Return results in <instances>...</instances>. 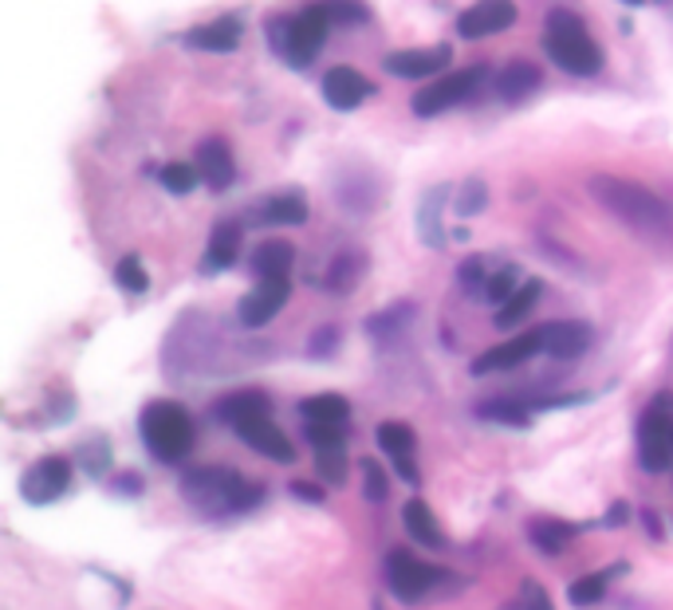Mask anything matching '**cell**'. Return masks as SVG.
<instances>
[{
	"instance_id": "6da1fadb",
	"label": "cell",
	"mask_w": 673,
	"mask_h": 610,
	"mask_svg": "<svg viewBox=\"0 0 673 610\" xmlns=\"http://www.w3.org/2000/svg\"><path fill=\"white\" fill-rule=\"evenodd\" d=\"M587 189L598 206L607 209L610 217H618L627 229H635L638 236L673 241V209L658 193H650L642 181L615 178V174H595Z\"/></svg>"
},
{
	"instance_id": "7a4b0ae2",
	"label": "cell",
	"mask_w": 673,
	"mask_h": 610,
	"mask_svg": "<svg viewBox=\"0 0 673 610\" xmlns=\"http://www.w3.org/2000/svg\"><path fill=\"white\" fill-rule=\"evenodd\" d=\"M181 497L189 508H197L201 517H233V512H249L264 500V485L244 480L236 469H194L181 477Z\"/></svg>"
},
{
	"instance_id": "3957f363",
	"label": "cell",
	"mask_w": 673,
	"mask_h": 610,
	"mask_svg": "<svg viewBox=\"0 0 673 610\" xmlns=\"http://www.w3.org/2000/svg\"><path fill=\"white\" fill-rule=\"evenodd\" d=\"M328 29H331V16L323 4H308L296 16H276L268 20L272 52L288 67H311L319 52H323V44H328Z\"/></svg>"
},
{
	"instance_id": "277c9868",
	"label": "cell",
	"mask_w": 673,
	"mask_h": 610,
	"mask_svg": "<svg viewBox=\"0 0 673 610\" xmlns=\"http://www.w3.org/2000/svg\"><path fill=\"white\" fill-rule=\"evenodd\" d=\"M543 47H548V56L555 59L560 71L567 76H595L598 67H603V52L598 44L591 40L587 24H583L575 12L567 9H555L548 16V32H543Z\"/></svg>"
},
{
	"instance_id": "5b68a950",
	"label": "cell",
	"mask_w": 673,
	"mask_h": 610,
	"mask_svg": "<svg viewBox=\"0 0 673 610\" xmlns=\"http://www.w3.org/2000/svg\"><path fill=\"white\" fill-rule=\"evenodd\" d=\"M139 430H142V442L146 450L154 453L158 461L166 465H178L189 450H194V418L181 410L178 402H150L139 418Z\"/></svg>"
},
{
	"instance_id": "8992f818",
	"label": "cell",
	"mask_w": 673,
	"mask_h": 610,
	"mask_svg": "<svg viewBox=\"0 0 673 610\" xmlns=\"http://www.w3.org/2000/svg\"><path fill=\"white\" fill-rule=\"evenodd\" d=\"M488 79V67L477 64V67H465V71H449V76H438L430 87H421L418 99H413V114L418 119H433V114L449 111V107L465 103L468 95L481 91Z\"/></svg>"
},
{
	"instance_id": "52a82bcc",
	"label": "cell",
	"mask_w": 673,
	"mask_h": 610,
	"mask_svg": "<svg viewBox=\"0 0 673 610\" xmlns=\"http://www.w3.org/2000/svg\"><path fill=\"white\" fill-rule=\"evenodd\" d=\"M673 453V418L665 402H654L638 422V461L646 473H665Z\"/></svg>"
},
{
	"instance_id": "ba28073f",
	"label": "cell",
	"mask_w": 673,
	"mask_h": 610,
	"mask_svg": "<svg viewBox=\"0 0 673 610\" xmlns=\"http://www.w3.org/2000/svg\"><path fill=\"white\" fill-rule=\"evenodd\" d=\"M386 583H390V591L402 602H418L438 583V567L418 559L410 547H390V555H386Z\"/></svg>"
},
{
	"instance_id": "9c48e42d",
	"label": "cell",
	"mask_w": 673,
	"mask_h": 610,
	"mask_svg": "<svg viewBox=\"0 0 673 610\" xmlns=\"http://www.w3.org/2000/svg\"><path fill=\"white\" fill-rule=\"evenodd\" d=\"M71 488V461L67 457H40L24 477H20V492L29 504H52Z\"/></svg>"
},
{
	"instance_id": "30bf717a",
	"label": "cell",
	"mask_w": 673,
	"mask_h": 610,
	"mask_svg": "<svg viewBox=\"0 0 673 610\" xmlns=\"http://www.w3.org/2000/svg\"><path fill=\"white\" fill-rule=\"evenodd\" d=\"M453 59V47L438 44V47H406V52H390L383 59L386 76H398V79H433L441 76Z\"/></svg>"
},
{
	"instance_id": "8fae6325",
	"label": "cell",
	"mask_w": 673,
	"mask_h": 610,
	"mask_svg": "<svg viewBox=\"0 0 673 610\" xmlns=\"http://www.w3.org/2000/svg\"><path fill=\"white\" fill-rule=\"evenodd\" d=\"M288 296H291L288 276H284V280H261L241 300L236 320H241V328H264V323H272L276 315H280V308L288 303Z\"/></svg>"
},
{
	"instance_id": "7c38bea8",
	"label": "cell",
	"mask_w": 673,
	"mask_h": 610,
	"mask_svg": "<svg viewBox=\"0 0 673 610\" xmlns=\"http://www.w3.org/2000/svg\"><path fill=\"white\" fill-rule=\"evenodd\" d=\"M516 24V4L512 0H477L473 9H465L457 16V36L465 40H485L505 32Z\"/></svg>"
},
{
	"instance_id": "4fadbf2b",
	"label": "cell",
	"mask_w": 673,
	"mask_h": 610,
	"mask_svg": "<svg viewBox=\"0 0 673 610\" xmlns=\"http://www.w3.org/2000/svg\"><path fill=\"white\" fill-rule=\"evenodd\" d=\"M543 351V335L540 328L536 331H523V335L508 339L500 347H488L481 358H473V375H493V370H512V366L528 363Z\"/></svg>"
},
{
	"instance_id": "5bb4252c",
	"label": "cell",
	"mask_w": 673,
	"mask_h": 610,
	"mask_svg": "<svg viewBox=\"0 0 673 610\" xmlns=\"http://www.w3.org/2000/svg\"><path fill=\"white\" fill-rule=\"evenodd\" d=\"M323 99H328L331 111H355L358 103L371 99V84L355 67H331L323 76Z\"/></svg>"
},
{
	"instance_id": "9a60e30c",
	"label": "cell",
	"mask_w": 673,
	"mask_h": 610,
	"mask_svg": "<svg viewBox=\"0 0 673 610\" xmlns=\"http://www.w3.org/2000/svg\"><path fill=\"white\" fill-rule=\"evenodd\" d=\"M236 437H241L249 450L264 453L268 461H280V465H291V461H296V450H291L288 437L272 425V418H253V422H241V425H236Z\"/></svg>"
},
{
	"instance_id": "2e32d148",
	"label": "cell",
	"mask_w": 673,
	"mask_h": 610,
	"mask_svg": "<svg viewBox=\"0 0 673 610\" xmlns=\"http://www.w3.org/2000/svg\"><path fill=\"white\" fill-rule=\"evenodd\" d=\"M197 174H201V181H206L209 189H229L236 178V162H233V151L224 146L221 138H206L201 146H197Z\"/></svg>"
},
{
	"instance_id": "e0dca14e",
	"label": "cell",
	"mask_w": 673,
	"mask_h": 610,
	"mask_svg": "<svg viewBox=\"0 0 673 610\" xmlns=\"http://www.w3.org/2000/svg\"><path fill=\"white\" fill-rule=\"evenodd\" d=\"M241 36H244L241 20H236V16H217V20H209V24L189 29L181 40H186L189 47H197V52H236Z\"/></svg>"
},
{
	"instance_id": "ac0fdd59",
	"label": "cell",
	"mask_w": 673,
	"mask_h": 610,
	"mask_svg": "<svg viewBox=\"0 0 673 610\" xmlns=\"http://www.w3.org/2000/svg\"><path fill=\"white\" fill-rule=\"evenodd\" d=\"M540 335H543V351L552 358H580V355H587V347H591V328L580 320L543 323Z\"/></svg>"
},
{
	"instance_id": "d6986e66",
	"label": "cell",
	"mask_w": 673,
	"mask_h": 610,
	"mask_svg": "<svg viewBox=\"0 0 673 610\" xmlns=\"http://www.w3.org/2000/svg\"><path fill=\"white\" fill-rule=\"evenodd\" d=\"M217 418L236 430L241 422H253V418H272V402L264 390H236V395H224L217 402Z\"/></svg>"
},
{
	"instance_id": "ffe728a7",
	"label": "cell",
	"mask_w": 673,
	"mask_h": 610,
	"mask_svg": "<svg viewBox=\"0 0 673 610\" xmlns=\"http://www.w3.org/2000/svg\"><path fill=\"white\" fill-rule=\"evenodd\" d=\"M304 221H308V201L296 189L272 193L256 206V225H304Z\"/></svg>"
},
{
	"instance_id": "44dd1931",
	"label": "cell",
	"mask_w": 673,
	"mask_h": 610,
	"mask_svg": "<svg viewBox=\"0 0 673 610\" xmlns=\"http://www.w3.org/2000/svg\"><path fill=\"white\" fill-rule=\"evenodd\" d=\"M236 256H241V225L236 221H221L209 233L206 248V273H221V268H233Z\"/></svg>"
},
{
	"instance_id": "7402d4cb",
	"label": "cell",
	"mask_w": 673,
	"mask_h": 610,
	"mask_svg": "<svg viewBox=\"0 0 673 610\" xmlns=\"http://www.w3.org/2000/svg\"><path fill=\"white\" fill-rule=\"evenodd\" d=\"M496 91H500L505 103H523L532 91H540V67L528 64V59H516V64H508L505 71H500Z\"/></svg>"
},
{
	"instance_id": "603a6c76",
	"label": "cell",
	"mask_w": 673,
	"mask_h": 610,
	"mask_svg": "<svg viewBox=\"0 0 673 610\" xmlns=\"http://www.w3.org/2000/svg\"><path fill=\"white\" fill-rule=\"evenodd\" d=\"M291 260H296V248L288 241H264L253 253V268L261 280H284L291 273Z\"/></svg>"
},
{
	"instance_id": "cb8c5ba5",
	"label": "cell",
	"mask_w": 673,
	"mask_h": 610,
	"mask_svg": "<svg viewBox=\"0 0 673 610\" xmlns=\"http://www.w3.org/2000/svg\"><path fill=\"white\" fill-rule=\"evenodd\" d=\"M366 276V253H358V248H346V253H339L335 260H331L328 268V291H335V296H346V291H355L358 280Z\"/></svg>"
},
{
	"instance_id": "d4e9b609",
	"label": "cell",
	"mask_w": 673,
	"mask_h": 610,
	"mask_svg": "<svg viewBox=\"0 0 673 610\" xmlns=\"http://www.w3.org/2000/svg\"><path fill=\"white\" fill-rule=\"evenodd\" d=\"M402 524H406V532H410L413 544H421V547H441V544H445V535H441L438 520H433V512H430V504H426V500H410V504L402 508Z\"/></svg>"
},
{
	"instance_id": "484cf974",
	"label": "cell",
	"mask_w": 673,
	"mask_h": 610,
	"mask_svg": "<svg viewBox=\"0 0 673 610\" xmlns=\"http://www.w3.org/2000/svg\"><path fill=\"white\" fill-rule=\"evenodd\" d=\"M413 303H394V308L378 311V315H371L366 320V331H371L374 343H394V339H402L406 328L413 323Z\"/></svg>"
},
{
	"instance_id": "4316f807",
	"label": "cell",
	"mask_w": 673,
	"mask_h": 610,
	"mask_svg": "<svg viewBox=\"0 0 673 610\" xmlns=\"http://www.w3.org/2000/svg\"><path fill=\"white\" fill-rule=\"evenodd\" d=\"M540 296H543L540 280H523L520 288H516L512 296L500 303V311H496V328H516L520 320H528V311L540 303Z\"/></svg>"
},
{
	"instance_id": "83f0119b",
	"label": "cell",
	"mask_w": 673,
	"mask_h": 610,
	"mask_svg": "<svg viewBox=\"0 0 673 610\" xmlns=\"http://www.w3.org/2000/svg\"><path fill=\"white\" fill-rule=\"evenodd\" d=\"M445 198H449V186L430 189V193L421 198L418 233H421V241L430 244V248H441V241H445V233H441V209H445Z\"/></svg>"
},
{
	"instance_id": "f1b7e54d",
	"label": "cell",
	"mask_w": 673,
	"mask_h": 610,
	"mask_svg": "<svg viewBox=\"0 0 673 610\" xmlns=\"http://www.w3.org/2000/svg\"><path fill=\"white\" fill-rule=\"evenodd\" d=\"M299 410H304V418H308L311 425H346V418H351V406H346V398H339V395L304 398Z\"/></svg>"
},
{
	"instance_id": "f546056e",
	"label": "cell",
	"mask_w": 673,
	"mask_h": 610,
	"mask_svg": "<svg viewBox=\"0 0 673 610\" xmlns=\"http://www.w3.org/2000/svg\"><path fill=\"white\" fill-rule=\"evenodd\" d=\"M575 532L580 528L575 524H563V520H532L528 524V535H532V544L540 547V552H548V555H560L563 547L575 540Z\"/></svg>"
},
{
	"instance_id": "4dcf8cb0",
	"label": "cell",
	"mask_w": 673,
	"mask_h": 610,
	"mask_svg": "<svg viewBox=\"0 0 673 610\" xmlns=\"http://www.w3.org/2000/svg\"><path fill=\"white\" fill-rule=\"evenodd\" d=\"M378 445L390 453L394 461H410L413 450H418V437H413L410 425L402 422H383L378 425Z\"/></svg>"
},
{
	"instance_id": "1f68e13d",
	"label": "cell",
	"mask_w": 673,
	"mask_h": 610,
	"mask_svg": "<svg viewBox=\"0 0 673 610\" xmlns=\"http://www.w3.org/2000/svg\"><path fill=\"white\" fill-rule=\"evenodd\" d=\"M158 181L174 193V198H186L189 189L201 181V174H197V166H189V162H169V166L158 169Z\"/></svg>"
},
{
	"instance_id": "d6a6232c",
	"label": "cell",
	"mask_w": 673,
	"mask_h": 610,
	"mask_svg": "<svg viewBox=\"0 0 673 610\" xmlns=\"http://www.w3.org/2000/svg\"><path fill=\"white\" fill-rule=\"evenodd\" d=\"M75 465H79L84 473H91V477H103V473L111 469V445H107L103 437H91V442L79 445Z\"/></svg>"
},
{
	"instance_id": "836d02e7",
	"label": "cell",
	"mask_w": 673,
	"mask_h": 610,
	"mask_svg": "<svg viewBox=\"0 0 673 610\" xmlns=\"http://www.w3.org/2000/svg\"><path fill=\"white\" fill-rule=\"evenodd\" d=\"M516 288H520V273H516V264H500V268L488 276V284H485V291H481V296H485L488 303H496V308H500V303H505Z\"/></svg>"
},
{
	"instance_id": "e575fe53",
	"label": "cell",
	"mask_w": 673,
	"mask_h": 610,
	"mask_svg": "<svg viewBox=\"0 0 673 610\" xmlns=\"http://www.w3.org/2000/svg\"><path fill=\"white\" fill-rule=\"evenodd\" d=\"M607 579H610V572L607 575H580V579L571 583V602H575V607H595L598 599H603V595H607Z\"/></svg>"
},
{
	"instance_id": "d590c367",
	"label": "cell",
	"mask_w": 673,
	"mask_h": 610,
	"mask_svg": "<svg viewBox=\"0 0 673 610\" xmlns=\"http://www.w3.org/2000/svg\"><path fill=\"white\" fill-rule=\"evenodd\" d=\"M114 284H119L122 291H131V296H142V291L150 288V276H146V268H142L139 256H122L119 268H114Z\"/></svg>"
},
{
	"instance_id": "8d00e7d4",
	"label": "cell",
	"mask_w": 673,
	"mask_h": 610,
	"mask_svg": "<svg viewBox=\"0 0 673 610\" xmlns=\"http://www.w3.org/2000/svg\"><path fill=\"white\" fill-rule=\"evenodd\" d=\"M481 418L505 422V425H528V410H523L520 402H485L481 406Z\"/></svg>"
},
{
	"instance_id": "74e56055",
	"label": "cell",
	"mask_w": 673,
	"mask_h": 610,
	"mask_svg": "<svg viewBox=\"0 0 673 610\" xmlns=\"http://www.w3.org/2000/svg\"><path fill=\"white\" fill-rule=\"evenodd\" d=\"M323 9H328L331 24H366V4L358 0H323Z\"/></svg>"
},
{
	"instance_id": "f35d334b",
	"label": "cell",
	"mask_w": 673,
	"mask_h": 610,
	"mask_svg": "<svg viewBox=\"0 0 673 610\" xmlns=\"http://www.w3.org/2000/svg\"><path fill=\"white\" fill-rule=\"evenodd\" d=\"M316 465H319V473L328 477V485H343L346 480V453L343 450L316 453Z\"/></svg>"
},
{
	"instance_id": "ab89813d",
	"label": "cell",
	"mask_w": 673,
	"mask_h": 610,
	"mask_svg": "<svg viewBox=\"0 0 673 610\" xmlns=\"http://www.w3.org/2000/svg\"><path fill=\"white\" fill-rule=\"evenodd\" d=\"M308 442L316 445V453L343 450V425H311L308 422Z\"/></svg>"
},
{
	"instance_id": "60d3db41",
	"label": "cell",
	"mask_w": 673,
	"mask_h": 610,
	"mask_svg": "<svg viewBox=\"0 0 673 610\" xmlns=\"http://www.w3.org/2000/svg\"><path fill=\"white\" fill-rule=\"evenodd\" d=\"M485 201H488V189H485V181H465L461 186V201H457V213L461 217H468V213H481L485 209Z\"/></svg>"
},
{
	"instance_id": "b9f144b4",
	"label": "cell",
	"mask_w": 673,
	"mask_h": 610,
	"mask_svg": "<svg viewBox=\"0 0 673 610\" xmlns=\"http://www.w3.org/2000/svg\"><path fill=\"white\" fill-rule=\"evenodd\" d=\"M363 480H366V500H371V504L386 500L390 485H386V473L378 469V461H363Z\"/></svg>"
},
{
	"instance_id": "7bdbcfd3",
	"label": "cell",
	"mask_w": 673,
	"mask_h": 610,
	"mask_svg": "<svg viewBox=\"0 0 673 610\" xmlns=\"http://www.w3.org/2000/svg\"><path fill=\"white\" fill-rule=\"evenodd\" d=\"M488 276H493V273H488V260H485V256H473V260L461 264V284H465L468 291H473V288L485 291Z\"/></svg>"
},
{
	"instance_id": "ee69618b",
	"label": "cell",
	"mask_w": 673,
	"mask_h": 610,
	"mask_svg": "<svg viewBox=\"0 0 673 610\" xmlns=\"http://www.w3.org/2000/svg\"><path fill=\"white\" fill-rule=\"evenodd\" d=\"M523 610H552V599H548V591H543L540 583H523Z\"/></svg>"
},
{
	"instance_id": "f6af8a7d",
	"label": "cell",
	"mask_w": 673,
	"mask_h": 610,
	"mask_svg": "<svg viewBox=\"0 0 673 610\" xmlns=\"http://www.w3.org/2000/svg\"><path fill=\"white\" fill-rule=\"evenodd\" d=\"M335 339H339V331H335V328H323V331H316V335H311V355L328 358L331 351H335Z\"/></svg>"
},
{
	"instance_id": "bcb514c9",
	"label": "cell",
	"mask_w": 673,
	"mask_h": 610,
	"mask_svg": "<svg viewBox=\"0 0 673 610\" xmlns=\"http://www.w3.org/2000/svg\"><path fill=\"white\" fill-rule=\"evenodd\" d=\"M291 492H296L299 500H308V504H323V488L311 485V480H296V485H291Z\"/></svg>"
},
{
	"instance_id": "7dc6e473",
	"label": "cell",
	"mask_w": 673,
	"mask_h": 610,
	"mask_svg": "<svg viewBox=\"0 0 673 610\" xmlns=\"http://www.w3.org/2000/svg\"><path fill=\"white\" fill-rule=\"evenodd\" d=\"M114 492H131V497H134V492H142V480L139 477H126V480H114Z\"/></svg>"
},
{
	"instance_id": "c3c4849f",
	"label": "cell",
	"mask_w": 673,
	"mask_h": 610,
	"mask_svg": "<svg viewBox=\"0 0 673 610\" xmlns=\"http://www.w3.org/2000/svg\"><path fill=\"white\" fill-rule=\"evenodd\" d=\"M642 520H646V528H650V535H654V540H662V520H658V512H650V508H646Z\"/></svg>"
},
{
	"instance_id": "681fc988",
	"label": "cell",
	"mask_w": 673,
	"mask_h": 610,
	"mask_svg": "<svg viewBox=\"0 0 673 610\" xmlns=\"http://www.w3.org/2000/svg\"><path fill=\"white\" fill-rule=\"evenodd\" d=\"M630 517V504H622V500H618L615 508H610V517H607V524H622V520Z\"/></svg>"
},
{
	"instance_id": "f907efd6",
	"label": "cell",
	"mask_w": 673,
	"mask_h": 610,
	"mask_svg": "<svg viewBox=\"0 0 673 610\" xmlns=\"http://www.w3.org/2000/svg\"><path fill=\"white\" fill-rule=\"evenodd\" d=\"M622 4H642V0H622Z\"/></svg>"
}]
</instances>
